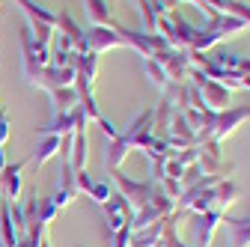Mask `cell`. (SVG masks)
<instances>
[{"mask_svg":"<svg viewBox=\"0 0 250 247\" xmlns=\"http://www.w3.org/2000/svg\"><path fill=\"white\" fill-rule=\"evenodd\" d=\"M113 182H116L119 194L131 203V208H134V211H137V208H143V206L149 203L152 191H155V182H134V179L125 176L122 170H113Z\"/></svg>","mask_w":250,"mask_h":247,"instance_id":"6da1fadb","label":"cell"},{"mask_svg":"<svg viewBox=\"0 0 250 247\" xmlns=\"http://www.w3.org/2000/svg\"><path fill=\"white\" fill-rule=\"evenodd\" d=\"M102 211H104V218H107V232H110V235H113L116 229H122V226H128L131 218H134L131 203L125 200L122 194H110V200L102 203Z\"/></svg>","mask_w":250,"mask_h":247,"instance_id":"7a4b0ae2","label":"cell"},{"mask_svg":"<svg viewBox=\"0 0 250 247\" xmlns=\"http://www.w3.org/2000/svg\"><path fill=\"white\" fill-rule=\"evenodd\" d=\"M244 119H250V107H227V110H217L214 116V128H211V140L221 143L224 137H229Z\"/></svg>","mask_w":250,"mask_h":247,"instance_id":"3957f363","label":"cell"},{"mask_svg":"<svg viewBox=\"0 0 250 247\" xmlns=\"http://www.w3.org/2000/svg\"><path fill=\"white\" fill-rule=\"evenodd\" d=\"M221 224H224V211H217V208L194 214V241H197V247H208Z\"/></svg>","mask_w":250,"mask_h":247,"instance_id":"277c9868","label":"cell"},{"mask_svg":"<svg viewBox=\"0 0 250 247\" xmlns=\"http://www.w3.org/2000/svg\"><path fill=\"white\" fill-rule=\"evenodd\" d=\"M83 39H86V51H92V54H102V51H107V48L125 45L122 36L116 33L113 27H89L86 33H83Z\"/></svg>","mask_w":250,"mask_h":247,"instance_id":"5b68a950","label":"cell"},{"mask_svg":"<svg viewBox=\"0 0 250 247\" xmlns=\"http://www.w3.org/2000/svg\"><path fill=\"white\" fill-rule=\"evenodd\" d=\"M27 167V161H18V164H6L0 170V194L6 197V203H15L18 194H21V170Z\"/></svg>","mask_w":250,"mask_h":247,"instance_id":"8992f818","label":"cell"},{"mask_svg":"<svg viewBox=\"0 0 250 247\" xmlns=\"http://www.w3.org/2000/svg\"><path fill=\"white\" fill-rule=\"evenodd\" d=\"M15 3L24 9V15H27V27H51V30H57V15L48 12L45 6L33 3V0H15Z\"/></svg>","mask_w":250,"mask_h":247,"instance_id":"52a82bcc","label":"cell"},{"mask_svg":"<svg viewBox=\"0 0 250 247\" xmlns=\"http://www.w3.org/2000/svg\"><path fill=\"white\" fill-rule=\"evenodd\" d=\"M211 197H214V208L227 214V208H229L232 203H238V185L229 182V179H214Z\"/></svg>","mask_w":250,"mask_h":247,"instance_id":"ba28073f","label":"cell"},{"mask_svg":"<svg viewBox=\"0 0 250 247\" xmlns=\"http://www.w3.org/2000/svg\"><path fill=\"white\" fill-rule=\"evenodd\" d=\"M224 226L229 235V247H250V218H229V214H224Z\"/></svg>","mask_w":250,"mask_h":247,"instance_id":"9c48e42d","label":"cell"},{"mask_svg":"<svg viewBox=\"0 0 250 247\" xmlns=\"http://www.w3.org/2000/svg\"><path fill=\"white\" fill-rule=\"evenodd\" d=\"M164 226H167V218H164V221H155V224H149L146 229H137V232L131 235V247H161Z\"/></svg>","mask_w":250,"mask_h":247,"instance_id":"30bf717a","label":"cell"},{"mask_svg":"<svg viewBox=\"0 0 250 247\" xmlns=\"http://www.w3.org/2000/svg\"><path fill=\"white\" fill-rule=\"evenodd\" d=\"M51 102H54V113H66V110L78 107V89L75 86H57V89H51Z\"/></svg>","mask_w":250,"mask_h":247,"instance_id":"8fae6325","label":"cell"},{"mask_svg":"<svg viewBox=\"0 0 250 247\" xmlns=\"http://www.w3.org/2000/svg\"><path fill=\"white\" fill-rule=\"evenodd\" d=\"M83 9H86V18L92 21V27H113L110 9L104 0H83Z\"/></svg>","mask_w":250,"mask_h":247,"instance_id":"7c38bea8","label":"cell"},{"mask_svg":"<svg viewBox=\"0 0 250 247\" xmlns=\"http://www.w3.org/2000/svg\"><path fill=\"white\" fill-rule=\"evenodd\" d=\"M60 146H62V137H57V134H45V140H42V146L36 149V155H33V164L36 167H45L57 152H60Z\"/></svg>","mask_w":250,"mask_h":247,"instance_id":"4fadbf2b","label":"cell"},{"mask_svg":"<svg viewBox=\"0 0 250 247\" xmlns=\"http://www.w3.org/2000/svg\"><path fill=\"white\" fill-rule=\"evenodd\" d=\"M45 229H48V226L39 224V221H36V224H30L27 232L18 235V244H15V247H39V244L45 241Z\"/></svg>","mask_w":250,"mask_h":247,"instance_id":"5bb4252c","label":"cell"},{"mask_svg":"<svg viewBox=\"0 0 250 247\" xmlns=\"http://www.w3.org/2000/svg\"><path fill=\"white\" fill-rule=\"evenodd\" d=\"M176 218H179V208L167 218V226H164V238H161V247H188L182 238H179V232H176Z\"/></svg>","mask_w":250,"mask_h":247,"instance_id":"9a60e30c","label":"cell"},{"mask_svg":"<svg viewBox=\"0 0 250 247\" xmlns=\"http://www.w3.org/2000/svg\"><path fill=\"white\" fill-rule=\"evenodd\" d=\"M146 75H149V81H152L155 86H158V89H167V86H170V78H167V72H164L158 63H155L152 57H146Z\"/></svg>","mask_w":250,"mask_h":247,"instance_id":"2e32d148","label":"cell"},{"mask_svg":"<svg viewBox=\"0 0 250 247\" xmlns=\"http://www.w3.org/2000/svg\"><path fill=\"white\" fill-rule=\"evenodd\" d=\"M57 214H60V208L54 206V200L51 197H45V200H39V224H54L57 221Z\"/></svg>","mask_w":250,"mask_h":247,"instance_id":"e0dca14e","label":"cell"},{"mask_svg":"<svg viewBox=\"0 0 250 247\" xmlns=\"http://www.w3.org/2000/svg\"><path fill=\"white\" fill-rule=\"evenodd\" d=\"M110 194H113V191H110V182H96V185H92V191H89L86 197L96 203V206H102V203L110 200Z\"/></svg>","mask_w":250,"mask_h":247,"instance_id":"ac0fdd59","label":"cell"},{"mask_svg":"<svg viewBox=\"0 0 250 247\" xmlns=\"http://www.w3.org/2000/svg\"><path fill=\"white\" fill-rule=\"evenodd\" d=\"M131 235H134L131 224H128V226H122V229H116V232H113V244H110V247H131Z\"/></svg>","mask_w":250,"mask_h":247,"instance_id":"d6986e66","label":"cell"},{"mask_svg":"<svg viewBox=\"0 0 250 247\" xmlns=\"http://www.w3.org/2000/svg\"><path fill=\"white\" fill-rule=\"evenodd\" d=\"M6 140H9V116L0 110V146H3Z\"/></svg>","mask_w":250,"mask_h":247,"instance_id":"ffe728a7","label":"cell"},{"mask_svg":"<svg viewBox=\"0 0 250 247\" xmlns=\"http://www.w3.org/2000/svg\"><path fill=\"white\" fill-rule=\"evenodd\" d=\"M39 247H51V244H48V238H45V241H42V244H39Z\"/></svg>","mask_w":250,"mask_h":247,"instance_id":"44dd1931","label":"cell"}]
</instances>
